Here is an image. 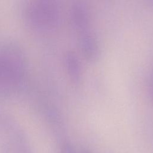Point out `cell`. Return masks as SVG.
Listing matches in <instances>:
<instances>
[{
    "instance_id": "1",
    "label": "cell",
    "mask_w": 153,
    "mask_h": 153,
    "mask_svg": "<svg viewBox=\"0 0 153 153\" xmlns=\"http://www.w3.org/2000/svg\"><path fill=\"white\" fill-rule=\"evenodd\" d=\"M59 153H76V152L71 143L69 142H64L60 145Z\"/></svg>"
},
{
    "instance_id": "2",
    "label": "cell",
    "mask_w": 153,
    "mask_h": 153,
    "mask_svg": "<svg viewBox=\"0 0 153 153\" xmlns=\"http://www.w3.org/2000/svg\"><path fill=\"white\" fill-rule=\"evenodd\" d=\"M83 153H91V152H89V151H88L85 150L84 151H83Z\"/></svg>"
}]
</instances>
